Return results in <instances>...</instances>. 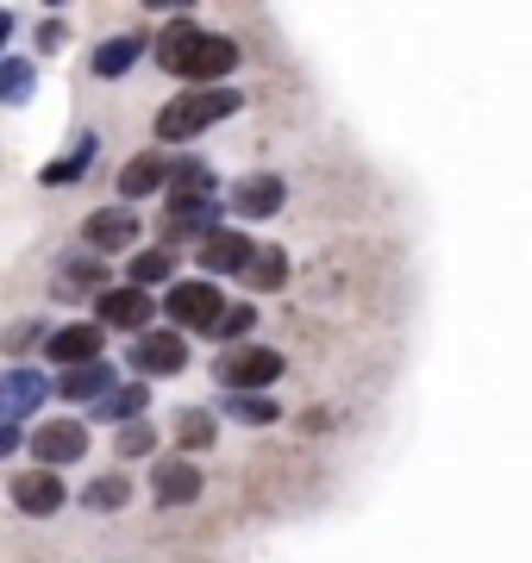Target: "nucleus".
Listing matches in <instances>:
<instances>
[{
    "label": "nucleus",
    "mask_w": 532,
    "mask_h": 563,
    "mask_svg": "<svg viewBox=\"0 0 532 563\" xmlns=\"http://www.w3.org/2000/svg\"><path fill=\"white\" fill-rule=\"evenodd\" d=\"M225 413L245 420V426H269L276 420V401H269V395H225Z\"/></svg>",
    "instance_id": "obj_26"
},
{
    "label": "nucleus",
    "mask_w": 532,
    "mask_h": 563,
    "mask_svg": "<svg viewBox=\"0 0 532 563\" xmlns=\"http://www.w3.org/2000/svg\"><path fill=\"white\" fill-rule=\"evenodd\" d=\"M44 401H51V383H44L38 369H7V376H0V426L32 420Z\"/></svg>",
    "instance_id": "obj_7"
},
{
    "label": "nucleus",
    "mask_w": 532,
    "mask_h": 563,
    "mask_svg": "<svg viewBox=\"0 0 532 563\" xmlns=\"http://www.w3.org/2000/svg\"><path fill=\"white\" fill-rule=\"evenodd\" d=\"M95 151H101V139H95V132H82V139H76V151H69V157L63 163H51V169H44V188H57V181H76L88 169V157H95Z\"/></svg>",
    "instance_id": "obj_23"
},
{
    "label": "nucleus",
    "mask_w": 532,
    "mask_h": 563,
    "mask_svg": "<svg viewBox=\"0 0 532 563\" xmlns=\"http://www.w3.org/2000/svg\"><path fill=\"white\" fill-rule=\"evenodd\" d=\"M220 439V420L207 413V407H188L182 420H176V444H188V451H201V444Z\"/></svg>",
    "instance_id": "obj_24"
},
{
    "label": "nucleus",
    "mask_w": 532,
    "mask_h": 563,
    "mask_svg": "<svg viewBox=\"0 0 532 563\" xmlns=\"http://www.w3.org/2000/svg\"><path fill=\"white\" fill-rule=\"evenodd\" d=\"M125 501H132V483H125V476H95V483L82 488L88 514H120Z\"/></svg>",
    "instance_id": "obj_21"
},
{
    "label": "nucleus",
    "mask_w": 532,
    "mask_h": 563,
    "mask_svg": "<svg viewBox=\"0 0 532 563\" xmlns=\"http://www.w3.org/2000/svg\"><path fill=\"white\" fill-rule=\"evenodd\" d=\"M282 201H288L282 176H245L232 188V213H239V220H269V213H282Z\"/></svg>",
    "instance_id": "obj_13"
},
{
    "label": "nucleus",
    "mask_w": 532,
    "mask_h": 563,
    "mask_svg": "<svg viewBox=\"0 0 532 563\" xmlns=\"http://www.w3.org/2000/svg\"><path fill=\"white\" fill-rule=\"evenodd\" d=\"M88 451V426L82 420H51L32 432V457H38V470H63V463H76Z\"/></svg>",
    "instance_id": "obj_8"
},
{
    "label": "nucleus",
    "mask_w": 532,
    "mask_h": 563,
    "mask_svg": "<svg viewBox=\"0 0 532 563\" xmlns=\"http://www.w3.org/2000/svg\"><path fill=\"white\" fill-rule=\"evenodd\" d=\"M132 369H138V376H176V369H188L182 332H144V339L132 344Z\"/></svg>",
    "instance_id": "obj_10"
},
{
    "label": "nucleus",
    "mask_w": 532,
    "mask_h": 563,
    "mask_svg": "<svg viewBox=\"0 0 532 563\" xmlns=\"http://www.w3.org/2000/svg\"><path fill=\"white\" fill-rule=\"evenodd\" d=\"M20 426H0V457H13V451H20Z\"/></svg>",
    "instance_id": "obj_30"
},
{
    "label": "nucleus",
    "mask_w": 532,
    "mask_h": 563,
    "mask_svg": "<svg viewBox=\"0 0 532 563\" xmlns=\"http://www.w3.org/2000/svg\"><path fill=\"white\" fill-rule=\"evenodd\" d=\"M169 188V157L164 151H144V157H132L120 169V195H125V207L132 201H144V195H164Z\"/></svg>",
    "instance_id": "obj_15"
},
{
    "label": "nucleus",
    "mask_w": 532,
    "mask_h": 563,
    "mask_svg": "<svg viewBox=\"0 0 532 563\" xmlns=\"http://www.w3.org/2000/svg\"><path fill=\"white\" fill-rule=\"evenodd\" d=\"M195 251H201L207 276H245V263H251V251H257V244H251L245 232H225V225H220V232H207Z\"/></svg>",
    "instance_id": "obj_12"
},
{
    "label": "nucleus",
    "mask_w": 532,
    "mask_h": 563,
    "mask_svg": "<svg viewBox=\"0 0 532 563\" xmlns=\"http://www.w3.org/2000/svg\"><path fill=\"white\" fill-rule=\"evenodd\" d=\"M32 81H38V76H32V63H25V57H0V101H7V107L32 101Z\"/></svg>",
    "instance_id": "obj_22"
},
{
    "label": "nucleus",
    "mask_w": 532,
    "mask_h": 563,
    "mask_svg": "<svg viewBox=\"0 0 532 563\" xmlns=\"http://www.w3.org/2000/svg\"><path fill=\"white\" fill-rule=\"evenodd\" d=\"M144 51H151V38H138V32H120V38H107L101 51H95V76H125V69H132V63L144 57Z\"/></svg>",
    "instance_id": "obj_18"
},
{
    "label": "nucleus",
    "mask_w": 532,
    "mask_h": 563,
    "mask_svg": "<svg viewBox=\"0 0 532 563\" xmlns=\"http://www.w3.org/2000/svg\"><path fill=\"white\" fill-rule=\"evenodd\" d=\"M251 325H257V307H225V313H220V325H213V332H220V339H245V332H251Z\"/></svg>",
    "instance_id": "obj_28"
},
{
    "label": "nucleus",
    "mask_w": 532,
    "mask_h": 563,
    "mask_svg": "<svg viewBox=\"0 0 532 563\" xmlns=\"http://www.w3.org/2000/svg\"><path fill=\"white\" fill-rule=\"evenodd\" d=\"M63 282H101V257H95V251H76V257H63Z\"/></svg>",
    "instance_id": "obj_29"
},
{
    "label": "nucleus",
    "mask_w": 532,
    "mask_h": 563,
    "mask_svg": "<svg viewBox=\"0 0 532 563\" xmlns=\"http://www.w3.org/2000/svg\"><path fill=\"white\" fill-rule=\"evenodd\" d=\"M44 351H51V363H57V369L101 363V325H63V332H51V339H44Z\"/></svg>",
    "instance_id": "obj_14"
},
{
    "label": "nucleus",
    "mask_w": 532,
    "mask_h": 563,
    "mask_svg": "<svg viewBox=\"0 0 532 563\" xmlns=\"http://www.w3.org/2000/svg\"><path fill=\"white\" fill-rule=\"evenodd\" d=\"M164 307H169V320L182 325V332H213L220 313H225V295L207 276H195V282H176V288L164 295Z\"/></svg>",
    "instance_id": "obj_4"
},
{
    "label": "nucleus",
    "mask_w": 532,
    "mask_h": 563,
    "mask_svg": "<svg viewBox=\"0 0 532 563\" xmlns=\"http://www.w3.org/2000/svg\"><path fill=\"white\" fill-rule=\"evenodd\" d=\"M63 501H69V488H63L57 470H25V476H13V507H20V514H32V520L57 514Z\"/></svg>",
    "instance_id": "obj_11"
},
{
    "label": "nucleus",
    "mask_w": 532,
    "mask_h": 563,
    "mask_svg": "<svg viewBox=\"0 0 532 563\" xmlns=\"http://www.w3.org/2000/svg\"><path fill=\"white\" fill-rule=\"evenodd\" d=\"M144 407H151V388H144V383H120L101 407H95V413H101V420H113V426H132Z\"/></svg>",
    "instance_id": "obj_20"
},
{
    "label": "nucleus",
    "mask_w": 532,
    "mask_h": 563,
    "mask_svg": "<svg viewBox=\"0 0 532 563\" xmlns=\"http://www.w3.org/2000/svg\"><path fill=\"white\" fill-rule=\"evenodd\" d=\"M95 325H113V332H144L151 325V295L120 282V288H101L95 295Z\"/></svg>",
    "instance_id": "obj_5"
},
{
    "label": "nucleus",
    "mask_w": 532,
    "mask_h": 563,
    "mask_svg": "<svg viewBox=\"0 0 532 563\" xmlns=\"http://www.w3.org/2000/svg\"><path fill=\"white\" fill-rule=\"evenodd\" d=\"M169 201H213V169H207L201 157H182L169 163Z\"/></svg>",
    "instance_id": "obj_17"
},
{
    "label": "nucleus",
    "mask_w": 532,
    "mask_h": 563,
    "mask_svg": "<svg viewBox=\"0 0 532 563\" xmlns=\"http://www.w3.org/2000/svg\"><path fill=\"white\" fill-rule=\"evenodd\" d=\"M13 38V13H7V7H0V44Z\"/></svg>",
    "instance_id": "obj_31"
},
{
    "label": "nucleus",
    "mask_w": 532,
    "mask_h": 563,
    "mask_svg": "<svg viewBox=\"0 0 532 563\" xmlns=\"http://www.w3.org/2000/svg\"><path fill=\"white\" fill-rule=\"evenodd\" d=\"M245 282L257 288V295H269V288H282L288 282V257H282V244H257L245 263Z\"/></svg>",
    "instance_id": "obj_19"
},
{
    "label": "nucleus",
    "mask_w": 532,
    "mask_h": 563,
    "mask_svg": "<svg viewBox=\"0 0 532 563\" xmlns=\"http://www.w3.org/2000/svg\"><path fill=\"white\" fill-rule=\"evenodd\" d=\"M151 444H157V432L144 420H132V426H120V444H113V451H120V457H151Z\"/></svg>",
    "instance_id": "obj_27"
},
{
    "label": "nucleus",
    "mask_w": 532,
    "mask_h": 563,
    "mask_svg": "<svg viewBox=\"0 0 532 563\" xmlns=\"http://www.w3.org/2000/svg\"><path fill=\"white\" fill-rule=\"evenodd\" d=\"M82 244L95 251V257H113V251H125V244H138V213H132V207H101V213H88Z\"/></svg>",
    "instance_id": "obj_6"
},
{
    "label": "nucleus",
    "mask_w": 532,
    "mask_h": 563,
    "mask_svg": "<svg viewBox=\"0 0 532 563\" xmlns=\"http://www.w3.org/2000/svg\"><path fill=\"white\" fill-rule=\"evenodd\" d=\"M151 57L164 63L169 76L213 81V88H220V76H232V69H239V44L225 38V32H201L195 20H176L164 38L151 44Z\"/></svg>",
    "instance_id": "obj_1"
},
{
    "label": "nucleus",
    "mask_w": 532,
    "mask_h": 563,
    "mask_svg": "<svg viewBox=\"0 0 532 563\" xmlns=\"http://www.w3.org/2000/svg\"><path fill=\"white\" fill-rule=\"evenodd\" d=\"M245 107V95L239 88H195V95H176V101L157 113V139L164 144H188V139H201L207 125H220V120H232Z\"/></svg>",
    "instance_id": "obj_2"
},
{
    "label": "nucleus",
    "mask_w": 532,
    "mask_h": 563,
    "mask_svg": "<svg viewBox=\"0 0 532 563\" xmlns=\"http://www.w3.org/2000/svg\"><path fill=\"white\" fill-rule=\"evenodd\" d=\"M113 388H120V383H113V363H107V357L101 363H82V369H63V376H57L63 401H95V407H101Z\"/></svg>",
    "instance_id": "obj_16"
},
{
    "label": "nucleus",
    "mask_w": 532,
    "mask_h": 563,
    "mask_svg": "<svg viewBox=\"0 0 532 563\" xmlns=\"http://www.w3.org/2000/svg\"><path fill=\"white\" fill-rule=\"evenodd\" d=\"M169 269H176V257H169V251H138V257H132V288H144V295H151L157 282H169Z\"/></svg>",
    "instance_id": "obj_25"
},
{
    "label": "nucleus",
    "mask_w": 532,
    "mask_h": 563,
    "mask_svg": "<svg viewBox=\"0 0 532 563\" xmlns=\"http://www.w3.org/2000/svg\"><path fill=\"white\" fill-rule=\"evenodd\" d=\"M151 495H157L164 507L201 501V463H188V457H157V470H151Z\"/></svg>",
    "instance_id": "obj_9"
},
{
    "label": "nucleus",
    "mask_w": 532,
    "mask_h": 563,
    "mask_svg": "<svg viewBox=\"0 0 532 563\" xmlns=\"http://www.w3.org/2000/svg\"><path fill=\"white\" fill-rule=\"evenodd\" d=\"M213 376H220V388H232V395H264V388L282 376V357H276L269 344H232Z\"/></svg>",
    "instance_id": "obj_3"
}]
</instances>
